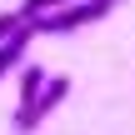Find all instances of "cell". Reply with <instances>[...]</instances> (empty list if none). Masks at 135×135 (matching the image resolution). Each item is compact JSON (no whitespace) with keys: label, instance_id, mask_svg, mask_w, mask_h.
Wrapping results in <instances>:
<instances>
[{"label":"cell","instance_id":"cell-3","mask_svg":"<svg viewBox=\"0 0 135 135\" xmlns=\"http://www.w3.org/2000/svg\"><path fill=\"white\" fill-rule=\"evenodd\" d=\"M30 35H35V30H30V25H20V30H15V35L0 45V80H5V75L20 65V60H25V50H30Z\"/></svg>","mask_w":135,"mask_h":135},{"label":"cell","instance_id":"cell-4","mask_svg":"<svg viewBox=\"0 0 135 135\" xmlns=\"http://www.w3.org/2000/svg\"><path fill=\"white\" fill-rule=\"evenodd\" d=\"M45 80H50V75H45L40 65H25V80H20V105H15V110H25V105L45 90Z\"/></svg>","mask_w":135,"mask_h":135},{"label":"cell","instance_id":"cell-6","mask_svg":"<svg viewBox=\"0 0 135 135\" xmlns=\"http://www.w3.org/2000/svg\"><path fill=\"white\" fill-rule=\"evenodd\" d=\"M20 25H25V15H20V10H0V45H5Z\"/></svg>","mask_w":135,"mask_h":135},{"label":"cell","instance_id":"cell-5","mask_svg":"<svg viewBox=\"0 0 135 135\" xmlns=\"http://www.w3.org/2000/svg\"><path fill=\"white\" fill-rule=\"evenodd\" d=\"M60 5H75V0H25V5H20V15H25V20H35V15H50V10H60Z\"/></svg>","mask_w":135,"mask_h":135},{"label":"cell","instance_id":"cell-2","mask_svg":"<svg viewBox=\"0 0 135 135\" xmlns=\"http://www.w3.org/2000/svg\"><path fill=\"white\" fill-rule=\"evenodd\" d=\"M65 95H70V75H50V80H45V90H40L25 110H15V115H10V130H15V135H30L50 110H55V105H60V100H65Z\"/></svg>","mask_w":135,"mask_h":135},{"label":"cell","instance_id":"cell-1","mask_svg":"<svg viewBox=\"0 0 135 135\" xmlns=\"http://www.w3.org/2000/svg\"><path fill=\"white\" fill-rule=\"evenodd\" d=\"M115 5H125V0H75V5H60V10H50V15H35V20H25L35 35H70V30H85V25H95V20H105Z\"/></svg>","mask_w":135,"mask_h":135}]
</instances>
